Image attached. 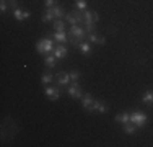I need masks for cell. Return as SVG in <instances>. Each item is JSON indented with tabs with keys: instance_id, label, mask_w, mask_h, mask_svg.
<instances>
[{
	"instance_id": "obj_1",
	"label": "cell",
	"mask_w": 153,
	"mask_h": 147,
	"mask_svg": "<svg viewBox=\"0 0 153 147\" xmlns=\"http://www.w3.org/2000/svg\"><path fill=\"white\" fill-rule=\"evenodd\" d=\"M65 18H67V21L74 26V25H82L85 23V15H83L82 10H74V12L67 13L65 15Z\"/></svg>"
},
{
	"instance_id": "obj_2",
	"label": "cell",
	"mask_w": 153,
	"mask_h": 147,
	"mask_svg": "<svg viewBox=\"0 0 153 147\" xmlns=\"http://www.w3.org/2000/svg\"><path fill=\"white\" fill-rule=\"evenodd\" d=\"M36 49H38L39 54H49V52H52L56 47H54L52 39H41V41L38 43V46H36Z\"/></svg>"
},
{
	"instance_id": "obj_3",
	"label": "cell",
	"mask_w": 153,
	"mask_h": 147,
	"mask_svg": "<svg viewBox=\"0 0 153 147\" xmlns=\"http://www.w3.org/2000/svg\"><path fill=\"white\" fill-rule=\"evenodd\" d=\"M147 121H148V118L145 113H142V111H134V113H130V123H134L135 126L138 128H143L145 124H147Z\"/></svg>"
},
{
	"instance_id": "obj_4",
	"label": "cell",
	"mask_w": 153,
	"mask_h": 147,
	"mask_svg": "<svg viewBox=\"0 0 153 147\" xmlns=\"http://www.w3.org/2000/svg\"><path fill=\"white\" fill-rule=\"evenodd\" d=\"M68 34H72L74 38H76V39H78V43H82L83 39L86 38V31L83 28H80L78 25H74V26L70 28V33H68Z\"/></svg>"
},
{
	"instance_id": "obj_5",
	"label": "cell",
	"mask_w": 153,
	"mask_h": 147,
	"mask_svg": "<svg viewBox=\"0 0 153 147\" xmlns=\"http://www.w3.org/2000/svg\"><path fill=\"white\" fill-rule=\"evenodd\" d=\"M67 92H68V95H70L72 98H82V97H83L82 87H80L76 82H74V83H72V85L68 87V90H67Z\"/></svg>"
},
{
	"instance_id": "obj_6",
	"label": "cell",
	"mask_w": 153,
	"mask_h": 147,
	"mask_svg": "<svg viewBox=\"0 0 153 147\" xmlns=\"http://www.w3.org/2000/svg\"><path fill=\"white\" fill-rule=\"evenodd\" d=\"M44 93H46V97L49 98V100H52V101L59 100V97H60L59 88H56V87H47L46 90H44Z\"/></svg>"
},
{
	"instance_id": "obj_7",
	"label": "cell",
	"mask_w": 153,
	"mask_h": 147,
	"mask_svg": "<svg viewBox=\"0 0 153 147\" xmlns=\"http://www.w3.org/2000/svg\"><path fill=\"white\" fill-rule=\"evenodd\" d=\"M83 15H85V25H96L98 18H100L96 12H88V10H85Z\"/></svg>"
},
{
	"instance_id": "obj_8",
	"label": "cell",
	"mask_w": 153,
	"mask_h": 147,
	"mask_svg": "<svg viewBox=\"0 0 153 147\" xmlns=\"http://www.w3.org/2000/svg\"><path fill=\"white\" fill-rule=\"evenodd\" d=\"M83 108H85V110H88V111H91V110H93V103H94V98L91 97V95H83Z\"/></svg>"
},
{
	"instance_id": "obj_9",
	"label": "cell",
	"mask_w": 153,
	"mask_h": 147,
	"mask_svg": "<svg viewBox=\"0 0 153 147\" xmlns=\"http://www.w3.org/2000/svg\"><path fill=\"white\" fill-rule=\"evenodd\" d=\"M13 16L16 18L18 21H21V20H26V18H30L31 16V13L28 12V10H20V8H16V10H13Z\"/></svg>"
},
{
	"instance_id": "obj_10",
	"label": "cell",
	"mask_w": 153,
	"mask_h": 147,
	"mask_svg": "<svg viewBox=\"0 0 153 147\" xmlns=\"http://www.w3.org/2000/svg\"><path fill=\"white\" fill-rule=\"evenodd\" d=\"M68 82H70V74H67V72L57 74V83L59 85H68Z\"/></svg>"
},
{
	"instance_id": "obj_11",
	"label": "cell",
	"mask_w": 153,
	"mask_h": 147,
	"mask_svg": "<svg viewBox=\"0 0 153 147\" xmlns=\"http://www.w3.org/2000/svg\"><path fill=\"white\" fill-rule=\"evenodd\" d=\"M67 54H68V51H67V47L65 46H56V49H54V56H56L57 59H64V57H67Z\"/></svg>"
},
{
	"instance_id": "obj_12",
	"label": "cell",
	"mask_w": 153,
	"mask_h": 147,
	"mask_svg": "<svg viewBox=\"0 0 153 147\" xmlns=\"http://www.w3.org/2000/svg\"><path fill=\"white\" fill-rule=\"evenodd\" d=\"M88 39H90V43H94V44H106V39L103 36H98L96 33H90Z\"/></svg>"
},
{
	"instance_id": "obj_13",
	"label": "cell",
	"mask_w": 153,
	"mask_h": 147,
	"mask_svg": "<svg viewBox=\"0 0 153 147\" xmlns=\"http://www.w3.org/2000/svg\"><path fill=\"white\" fill-rule=\"evenodd\" d=\"M78 47H80V51H82L83 54H85V56H90V54H91V44L90 43H85V41H82L78 44Z\"/></svg>"
},
{
	"instance_id": "obj_14",
	"label": "cell",
	"mask_w": 153,
	"mask_h": 147,
	"mask_svg": "<svg viewBox=\"0 0 153 147\" xmlns=\"http://www.w3.org/2000/svg\"><path fill=\"white\" fill-rule=\"evenodd\" d=\"M117 123H122V124H126V123H130V115L129 113H119L117 116L114 118Z\"/></svg>"
},
{
	"instance_id": "obj_15",
	"label": "cell",
	"mask_w": 153,
	"mask_h": 147,
	"mask_svg": "<svg viewBox=\"0 0 153 147\" xmlns=\"http://www.w3.org/2000/svg\"><path fill=\"white\" fill-rule=\"evenodd\" d=\"M142 101L147 103V105H153V90H147L142 97Z\"/></svg>"
},
{
	"instance_id": "obj_16",
	"label": "cell",
	"mask_w": 153,
	"mask_h": 147,
	"mask_svg": "<svg viewBox=\"0 0 153 147\" xmlns=\"http://www.w3.org/2000/svg\"><path fill=\"white\" fill-rule=\"evenodd\" d=\"M54 38H56L57 41H60V43H67L68 41V34H65V31H56Z\"/></svg>"
},
{
	"instance_id": "obj_17",
	"label": "cell",
	"mask_w": 153,
	"mask_h": 147,
	"mask_svg": "<svg viewBox=\"0 0 153 147\" xmlns=\"http://www.w3.org/2000/svg\"><path fill=\"white\" fill-rule=\"evenodd\" d=\"M64 28H65L64 20H62V18H56V20H54V29H56V31H64Z\"/></svg>"
},
{
	"instance_id": "obj_18",
	"label": "cell",
	"mask_w": 153,
	"mask_h": 147,
	"mask_svg": "<svg viewBox=\"0 0 153 147\" xmlns=\"http://www.w3.org/2000/svg\"><path fill=\"white\" fill-rule=\"evenodd\" d=\"M52 13H54V16H56V18H62V16L65 15L64 8H62V7H59V5L52 7Z\"/></svg>"
},
{
	"instance_id": "obj_19",
	"label": "cell",
	"mask_w": 153,
	"mask_h": 147,
	"mask_svg": "<svg viewBox=\"0 0 153 147\" xmlns=\"http://www.w3.org/2000/svg\"><path fill=\"white\" fill-rule=\"evenodd\" d=\"M54 18L56 16H54V13H52V8H47L46 13L42 15V21H52Z\"/></svg>"
},
{
	"instance_id": "obj_20",
	"label": "cell",
	"mask_w": 153,
	"mask_h": 147,
	"mask_svg": "<svg viewBox=\"0 0 153 147\" xmlns=\"http://www.w3.org/2000/svg\"><path fill=\"white\" fill-rule=\"evenodd\" d=\"M56 61H57V57H56V56H46L44 64L47 65V67H54V65H56Z\"/></svg>"
},
{
	"instance_id": "obj_21",
	"label": "cell",
	"mask_w": 153,
	"mask_h": 147,
	"mask_svg": "<svg viewBox=\"0 0 153 147\" xmlns=\"http://www.w3.org/2000/svg\"><path fill=\"white\" fill-rule=\"evenodd\" d=\"M135 124H134V123H126V124H124V131H126L127 132V134H134V132H135Z\"/></svg>"
},
{
	"instance_id": "obj_22",
	"label": "cell",
	"mask_w": 153,
	"mask_h": 147,
	"mask_svg": "<svg viewBox=\"0 0 153 147\" xmlns=\"http://www.w3.org/2000/svg\"><path fill=\"white\" fill-rule=\"evenodd\" d=\"M52 79H54V75H52V74H44V75H42V79H41V82L42 83H44V85H47V83H51V82H52Z\"/></svg>"
},
{
	"instance_id": "obj_23",
	"label": "cell",
	"mask_w": 153,
	"mask_h": 147,
	"mask_svg": "<svg viewBox=\"0 0 153 147\" xmlns=\"http://www.w3.org/2000/svg\"><path fill=\"white\" fill-rule=\"evenodd\" d=\"M76 8L82 10V12H85L86 10V2L85 0H76Z\"/></svg>"
},
{
	"instance_id": "obj_24",
	"label": "cell",
	"mask_w": 153,
	"mask_h": 147,
	"mask_svg": "<svg viewBox=\"0 0 153 147\" xmlns=\"http://www.w3.org/2000/svg\"><path fill=\"white\" fill-rule=\"evenodd\" d=\"M108 105H106V103H103V101H101L100 103V108H98V111H100V113H108Z\"/></svg>"
},
{
	"instance_id": "obj_25",
	"label": "cell",
	"mask_w": 153,
	"mask_h": 147,
	"mask_svg": "<svg viewBox=\"0 0 153 147\" xmlns=\"http://www.w3.org/2000/svg\"><path fill=\"white\" fill-rule=\"evenodd\" d=\"M44 3H46L47 8H52V7L57 5V0H44Z\"/></svg>"
},
{
	"instance_id": "obj_26",
	"label": "cell",
	"mask_w": 153,
	"mask_h": 147,
	"mask_svg": "<svg viewBox=\"0 0 153 147\" xmlns=\"http://www.w3.org/2000/svg\"><path fill=\"white\" fill-rule=\"evenodd\" d=\"M80 77V72L78 70H72L70 72V80H74V82H76V79Z\"/></svg>"
},
{
	"instance_id": "obj_27",
	"label": "cell",
	"mask_w": 153,
	"mask_h": 147,
	"mask_svg": "<svg viewBox=\"0 0 153 147\" xmlns=\"http://www.w3.org/2000/svg\"><path fill=\"white\" fill-rule=\"evenodd\" d=\"M94 29H96V26H94V25H86V33H94Z\"/></svg>"
},
{
	"instance_id": "obj_28",
	"label": "cell",
	"mask_w": 153,
	"mask_h": 147,
	"mask_svg": "<svg viewBox=\"0 0 153 147\" xmlns=\"http://www.w3.org/2000/svg\"><path fill=\"white\" fill-rule=\"evenodd\" d=\"M0 12H7V2L5 0H2V2H0Z\"/></svg>"
},
{
	"instance_id": "obj_29",
	"label": "cell",
	"mask_w": 153,
	"mask_h": 147,
	"mask_svg": "<svg viewBox=\"0 0 153 147\" xmlns=\"http://www.w3.org/2000/svg\"><path fill=\"white\" fill-rule=\"evenodd\" d=\"M10 7H12L13 10H16V8H18V3H16V0H10Z\"/></svg>"
}]
</instances>
